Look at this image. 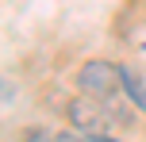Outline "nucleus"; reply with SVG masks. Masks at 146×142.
Segmentation results:
<instances>
[{
    "mask_svg": "<svg viewBox=\"0 0 146 142\" xmlns=\"http://www.w3.org/2000/svg\"><path fill=\"white\" fill-rule=\"evenodd\" d=\"M58 142H92V135H85V131H62V135H58Z\"/></svg>",
    "mask_w": 146,
    "mask_h": 142,
    "instance_id": "nucleus-5",
    "label": "nucleus"
},
{
    "mask_svg": "<svg viewBox=\"0 0 146 142\" xmlns=\"http://www.w3.org/2000/svg\"><path fill=\"white\" fill-rule=\"evenodd\" d=\"M77 89H81V96L111 104L115 96H123V65L108 61V58H88L77 69Z\"/></svg>",
    "mask_w": 146,
    "mask_h": 142,
    "instance_id": "nucleus-1",
    "label": "nucleus"
},
{
    "mask_svg": "<svg viewBox=\"0 0 146 142\" xmlns=\"http://www.w3.org/2000/svg\"><path fill=\"white\" fill-rule=\"evenodd\" d=\"M23 142H58V135H50L46 127H27L23 131Z\"/></svg>",
    "mask_w": 146,
    "mask_h": 142,
    "instance_id": "nucleus-4",
    "label": "nucleus"
},
{
    "mask_svg": "<svg viewBox=\"0 0 146 142\" xmlns=\"http://www.w3.org/2000/svg\"><path fill=\"white\" fill-rule=\"evenodd\" d=\"M66 115H69V127L85 131V135H100V131L108 127V119H111L108 104H100V100H92V96H73L66 104Z\"/></svg>",
    "mask_w": 146,
    "mask_h": 142,
    "instance_id": "nucleus-2",
    "label": "nucleus"
},
{
    "mask_svg": "<svg viewBox=\"0 0 146 142\" xmlns=\"http://www.w3.org/2000/svg\"><path fill=\"white\" fill-rule=\"evenodd\" d=\"M123 92H127V100H131V108L146 112V77L139 69H131V65H123Z\"/></svg>",
    "mask_w": 146,
    "mask_h": 142,
    "instance_id": "nucleus-3",
    "label": "nucleus"
}]
</instances>
